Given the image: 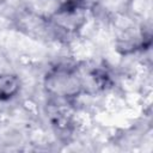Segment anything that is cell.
Listing matches in <instances>:
<instances>
[{"mask_svg":"<svg viewBox=\"0 0 153 153\" xmlns=\"http://www.w3.org/2000/svg\"><path fill=\"white\" fill-rule=\"evenodd\" d=\"M44 88L57 103L73 100L85 92L80 67L61 63L50 68L44 76Z\"/></svg>","mask_w":153,"mask_h":153,"instance_id":"1","label":"cell"},{"mask_svg":"<svg viewBox=\"0 0 153 153\" xmlns=\"http://www.w3.org/2000/svg\"><path fill=\"white\" fill-rule=\"evenodd\" d=\"M53 35L72 36L76 33L86 22V11L84 5L72 7H57L48 18Z\"/></svg>","mask_w":153,"mask_h":153,"instance_id":"2","label":"cell"},{"mask_svg":"<svg viewBox=\"0 0 153 153\" xmlns=\"http://www.w3.org/2000/svg\"><path fill=\"white\" fill-rule=\"evenodd\" d=\"M53 105H54L53 110L49 112L51 124L54 126L55 130L60 135H63V136L69 135L71 131H72V128H73V122H72L71 114L61 106V103L55 102Z\"/></svg>","mask_w":153,"mask_h":153,"instance_id":"3","label":"cell"},{"mask_svg":"<svg viewBox=\"0 0 153 153\" xmlns=\"http://www.w3.org/2000/svg\"><path fill=\"white\" fill-rule=\"evenodd\" d=\"M20 90V81L17 75L10 73L0 74V102L12 99Z\"/></svg>","mask_w":153,"mask_h":153,"instance_id":"4","label":"cell"},{"mask_svg":"<svg viewBox=\"0 0 153 153\" xmlns=\"http://www.w3.org/2000/svg\"><path fill=\"white\" fill-rule=\"evenodd\" d=\"M57 4V7H72L84 5L85 0H54Z\"/></svg>","mask_w":153,"mask_h":153,"instance_id":"5","label":"cell"}]
</instances>
